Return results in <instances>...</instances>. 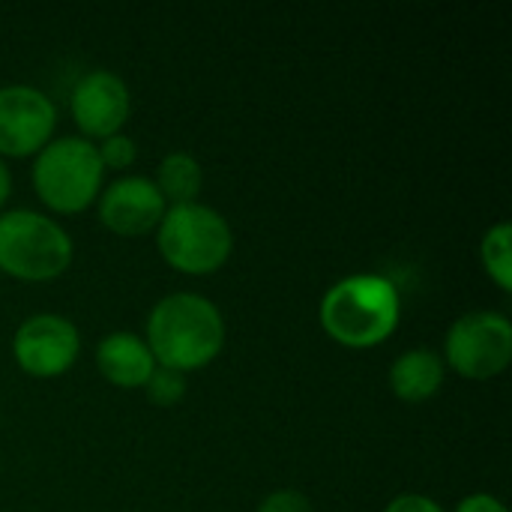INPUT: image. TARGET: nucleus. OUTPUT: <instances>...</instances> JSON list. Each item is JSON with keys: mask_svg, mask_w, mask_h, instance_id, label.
I'll return each instance as SVG.
<instances>
[{"mask_svg": "<svg viewBox=\"0 0 512 512\" xmlns=\"http://www.w3.org/2000/svg\"><path fill=\"white\" fill-rule=\"evenodd\" d=\"M402 318L396 285L378 273H354L339 279L321 300V327L345 348L381 345Z\"/></svg>", "mask_w": 512, "mask_h": 512, "instance_id": "obj_2", "label": "nucleus"}, {"mask_svg": "<svg viewBox=\"0 0 512 512\" xmlns=\"http://www.w3.org/2000/svg\"><path fill=\"white\" fill-rule=\"evenodd\" d=\"M129 117V87L117 72L93 69L72 90V120L90 138L117 135Z\"/></svg>", "mask_w": 512, "mask_h": 512, "instance_id": "obj_9", "label": "nucleus"}, {"mask_svg": "<svg viewBox=\"0 0 512 512\" xmlns=\"http://www.w3.org/2000/svg\"><path fill=\"white\" fill-rule=\"evenodd\" d=\"M444 354L447 363L471 381L495 378L510 366L512 324L498 312L462 315L447 333Z\"/></svg>", "mask_w": 512, "mask_h": 512, "instance_id": "obj_6", "label": "nucleus"}, {"mask_svg": "<svg viewBox=\"0 0 512 512\" xmlns=\"http://www.w3.org/2000/svg\"><path fill=\"white\" fill-rule=\"evenodd\" d=\"M456 512H507V507L492 495H471L456 507Z\"/></svg>", "mask_w": 512, "mask_h": 512, "instance_id": "obj_19", "label": "nucleus"}, {"mask_svg": "<svg viewBox=\"0 0 512 512\" xmlns=\"http://www.w3.org/2000/svg\"><path fill=\"white\" fill-rule=\"evenodd\" d=\"M72 261L69 234L48 216L33 210H9L0 216V270L24 279L45 282L60 276Z\"/></svg>", "mask_w": 512, "mask_h": 512, "instance_id": "obj_5", "label": "nucleus"}, {"mask_svg": "<svg viewBox=\"0 0 512 512\" xmlns=\"http://www.w3.org/2000/svg\"><path fill=\"white\" fill-rule=\"evenodd\" d=\"M102 162L87 138L48 141L33 162V186L57 213H81L102 192Z\"/></svg>", "mask_w": 512, "mask_h": 512, "instance_id": "obj_4", "label": "nucleus"}, {"mask_svg": "<svg viewBox=\"0 0 512 512\" xmlns=\"http://www.w3.org/2000/svg\"><path fill=\"white\" fill-rule=\"evenodd\" d=\"M81 348V336L72 321L42 312L27 318L12 339V354L18 366L33 378H54L63 375Z\"/></svg>", "mask_w": 512, "mask_h": 512, "instance_id": "obj_7", "label": "nucleus"}, {"mask_svg": "<svg viewBox=\"0 0 512 512\" xmlns=\"http://www.w3.org/2000/svg\"><path fill=\"white\" fill-rule=\"evenodd\" d=\"M512 228L507 222H498L492 225L486 234H483V246H480V255H483V267L486 273L498 282L501 291H510L512 288V252H510Z\"/></svg>", "mask_w": 512, "mask_h": 512, "instance_id": "obj_14", "label": "nucleus"}, {"mask_svg": "<svg viewBox=\"0 0 512 512\" xmlns=\"http://www.w3.org/2000/svg\"><path fill=\"white\" fill-rule=\"evenodd\" d=\"M96 153H99L102 168H114V171L129 168V165L135 162V156H138L135 141H132L129 135H120V132H117V135L102 138V144L96 147Z\"/></svg>", "mask_w": 512, "mask_h": 512, "instance_id": "obj_16", "label": "nucleus"}, {"mask_svg": "<svg viewBox=\"0 0 512 512\" xmlns=\"http://www.w3.org/2000/svg\"><path fill=\"white\" fill-rule=\"evenodd\" d=\"M225 345L222 312L201 294H171L147 318V348L156 366L192 372L219 357Z\"/></svg>", "mask_w": 512, "mask_h": 512, "instance_id": "obj_1", "label": "nucleus"}, {"mask_svg": "<svg viewBox=\"0 0 512 512\" xmlns=\"http://www.w3.org/2000/svg\"><path fill=\"white\" fill-rule=\"evenodd\" d=\"M234 249V234L225 216L201 201L168 207L159 222L162 258L189 276L219 270Z\"/></svg>", "mask_w": 512, "mask_h": 512, "instance_id": "obj_3", "label": "nucleus"}, {"mask_svg": "<svg viewBox=\"0 0 512 512\" xmlns=\"http://www.w3.org/2000/svg\"><path fill=\"white\" fill-rule=\"evenodd\" d=\"M9 192H12V174H9V168H6V162L0 159V207L6 204V198H9Z\"/></svg>", "mask_w": 512, "mask_h": 512, "instance_id": "obj_20", "label": "nucleus"}, {"mask_svg": "<svg viewBox=\"0 0 512 512\" xmlns=\"http://www.w3.org/2000/svg\"><path fill=\"white\" fill-rule=\"evenodd\" d=\"M168 204L156 183L147 177H123L111 183L99 198V219L120 237H141L159 228Z\"/></svg>", "mask_w": 512, "mask_h": 512, "instance_id": "obj_10", "label": "nucleus"}, {"mask_svg": "<svg viewBox=\"0 0 512 512\" xmlns=\"http://www.w3.org/2000/svg\"><path fill=\"white\" fill-rule=\"evenodd\" d=\"M258 512H315L309 498L300 495V492H291V489H282V492H273L261 501Z\"/></svg>", "mask_w": 512, "mask_h": 512, "instance_id": "obj_17", "label": "nucleus"}, {"mask_svg": "<svg viewBox=\"0 0 512 512\" xmlns=\"http://www.w3.org/2000/svg\"><path fill=\"white\" fill-rule=\"evenodd\" d=\"M384 512H444L441 504H435L432 498L426 495H399L387 504Z\"/></svg>", "mask_w": 512, "mask_h": 512, "instance_id": "obj_18", "label": "nucleus"}, {"mask_svg": "<svg viewBox=\"0 0 512 512\" xmlns=\"http://www.w3.org/2000/svg\"><path fill=\"white\" fill-rule=\"evenodd\" d=\"M57 111L51 99L27 84L0 87V156L39 153L54 132Z\"/></svg>", "mask_w": 512, "mask_h": 512, "instance_id": "obj_8", "label": "nucleus"}, {"mask_svg": "<svg viewBox=\"0 0 512 512\" xmlns=\"http://www.w3.org/2000/svg\"><path fill=\"white\" fill-rule=\"evenodd\" d=\"M444 384V363L435 351L429 348H414L405 351L393 369H390V387L402 402H426L432 399Z\"/></svg>", "mask_w": 512, "mask_h": 512, "instance_id": "obj_12", "label": "nucleus"}, {"mask_svg": "<svg viewBox=\"0 0 512 512\" xmlns=\"http://www.w3.org/2000/svg\"><path fill=\"white\" fill-rule=\"evenodd\" d=\"M144 390H147V399L153 405L171 408V405H177L186 396V375L174 372V369H165V366H156L153 375L147 378Z\"/></svg>", "mask_w": 512, "mask_h": 512, "instance_id": "obj_15", "label": "nucleus"}, {"mask_svg": "<svg viewBox=\"0 0 512 512\" xmlns=\"http://www.w3.org/2000/svg\"><path fill=\"white\" fill-rule=\"evenodd\" d=\"M201 180H204L201 165L189 153H168L156 171V189L165 198V204H171V207L198 201Z\"/></svg>", "mask_w": 512, "mask_h": 512, "instance_id": "obj_13", "label": "nucleus"}, {"mask_svg": "<svg viewBox=\"0 0 512 512\" xmlns=\"http://www.w3.org/2000/svg\"><path fill=\"white\" fill-rule=\"evenodd\" d=\"M96 366L114 387H144L156 369V360L144 339L135 333H111L96 348Z\"/></svg>", "mask_w": 512, "mask_h": 512, "instance_id": "obj_11", "label": "nucleus"}]
</instances>
